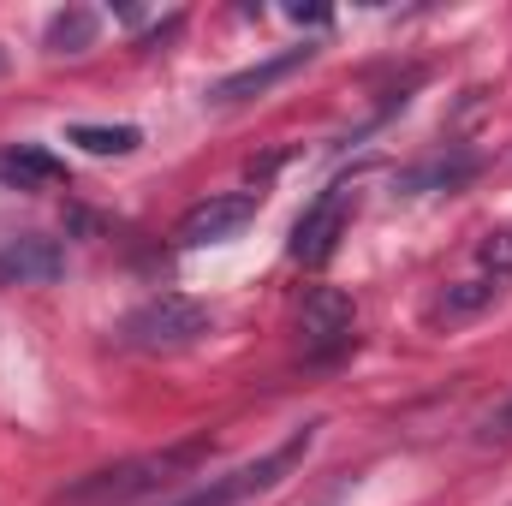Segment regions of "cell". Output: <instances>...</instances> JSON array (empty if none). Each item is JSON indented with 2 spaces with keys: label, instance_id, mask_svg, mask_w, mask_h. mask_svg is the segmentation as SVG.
Instances as JSON below:
<instances>
[{
  "label": "cell",
  "instance_id": "12",
  "mask_svg": "<svg viewBox=\"0 0 512 506\" xmlns=\"http://www.w3.org/2000/svg\"><path fill=\"white\" fill-rule=\"evenodd\" d=\"M90 42H96V12H84V6H72V12H60L48 24V48L54 54H84Z\"/></svg>",
  "mask_w": 512,
  "mask_h": 506
},
{
  "label": "cell",
  "instance_id": "6",
  "mask_svg": "<svg viewBox=\"0 0 512 506\" xmlns=\"http://www.w3.org/2000/svg\"><path fill=\"white\" fill-rule=\"evenodd\" d=\"M251 221H256V191H221V197H203L197 209L179 215L173 245H179V251H203V245L239 239Z\"/></svg>",
  "mask_w": 512,
  "mask_h": 506
},
{
  "label": "cell",
  "instance_id": "13",
  "mask_svg": "<svg viewBox=\"0 0 512 506\" xmlns=\"http://www.w3.org/2000/svg\"><path fill=\"white\" fill-rule=\"evenodd\" d=\"M66 137H72L78 149H90V155H131V149L143 143L137 126H72Z\"/></svg>",
  "mask_w": 512,
  "mask_h": 506
},
{
  "label": "cell",
  "instance_id": "3",
  "mask_svg": "<svg viewBox=\"0 0 512 506\" xmlns=\"http://www.w3.org/2000/svg\"><path fill=\"white\" fill-rule=\"evenodd\" d=\"M209 328H215V310H209V304H197V298H185V292H161V298H149V304L131 310L120 334H126L131 352H185V346H197Z\"/></svg>",
  "mask_w": 512,
  "mask_h": 506
},
{
  "label": "cell",
  "instance_id": "4",
  "mask_svg": "<svg viewBox=\"0 0 512 506\" xmlns=\"http://www.w3.org/2000/svg\"><path fill=\"white\" fill-rule=\"evenodd\" d=\"M298 334H304L310 364H334L358 346V304L340 286H310L298 304Z\"/></svg>",
  "mask_w": 512,
  "mask_h": 506
},
{
  "label": "cell",
  "instance_id": "5",
  "mask_svg": "<svg viewBox=\"0 0 512 506\" xmlns=\"http://www.w3.org/2000/svg\"><path fill=\"white\" fill-rule=\"evenodd\" d=\"M352 209H358V191H352V185H328V191L298 215L286 256L304 262V268H322L328 256L340 251V239H346V227H352Z\"/></svg>",
  "mask_w": 512,
  "mask_h": 506
},
{
  "label": "cell",
  "instance_id": "8",
  "mask_svg": "<svg viewBox=\"0 0 512 506\" xmlns=\"http://www.w3.org/2000/svg\"><path fill=\"white\" fill-rule=\"evenodd\" d=\"M66 251L42 233H24V239H6L0 245V280H18V286H42V280H60Z\"/></svg>",
  "mask_w": 512,
  "mask_h": 506
},
{
  "label": "cell",
  "instance_id": "11",
  "mask_svg": "<svg viewBox=\"0 0 512 506\" xmlns=\"http://www.w3.org/2000/svg\"><path fill=\"white\" fill-rule=\"evenodd\" d=\"M471 173H477V161H471V155H453V161H423V167L399 173V191H405V197H417V191H453V185H465Z\"/></svg>",
  "mask_w": 512,
  "mask_h": 506
},
{
  "label": "cell",
  "instance_id": "10",
  "mask_svg": "<svg viewBox=\"0 0 512 506\" xmlns=\"http://www.w3.org/2000/svg\"><path fill=\"white\" fill-rule=\"evenodd\" d=\"M501 298V286L495 280H459V286H447L435 304H429V322H465V316H477V310H489Z\"/></svg>",
  "mask_w": 512,
  "mask_h": 506
},
{
  "label": "cell",
  "instance_id": "9",
  "mask_svg": "<svg viewBox=\"0 0 512 506\" xmlns=\"http://www.w3.org/2000/svg\"><path fill=\"white\" fill-rule=\"evenodd\" d=\"M0 179L18 185V191H48V185L66 179V167L42 143H12V149H0Z\"/></svg>",
  "mask_w": 512,
  "mask_h": 506
},
{
  "label": "cell",
  "instance_id": "1",
  "mask_svg": "<svg viewBox=\"0 0 512 506\" xmlns=\"http://www.w3.org/2000/svg\"><path fill=\"white\" fill-rule=\"evenodd\" d=\"M209 459H215V441L191 435V441H173V447H155V453H137V459H120V465H102V471L78 477L60 501L66 506H131V501H149V495H173Z\"/></svg>",
  "mask_w": 512,
  "mask_h": 506
},
{
  "label": "cell",
  "instance_id": "2",
  "mask_svg": "<svg viewBox=\"0 0 512 506\" xmlns=\"http://www.w3.org/2000/svg\"><path fill=\"white\" fill-rule=\"evenodd\" d=\"M310 447H316V423H298L274 453H262L251 465L227 471V477H209L203 489H191V495H179V501H167V506H245V501H256V495H268L286 471H298V459H304Z\"/></svg>",
  "mask_w": 512,
  "mask_h": 506
},
{
  "label": "cell",
  "instance_id": "14",
  "mask_svg": "<svg viewBox=\"0 0 512 506\" xmlns=\"http://www.w3.org/2000/svg\"><path fill=\"white\" fill-rule=\"evenodd\" d=\"M477 262L489 268V280H495V286H507V280H512V227H495V233H483V245H477Z\"/></svg>",
  "mask_w": 512,
  "mask_h": 506
},
{
  "label": "cell",
  "instance_id": "15",
  "mask_svg": "<svg viewBox=\"0 0 512 506\" xmlns=\"http://www.w3.org/2000/svg\"><path fill=\"white\" fill-rule=\"evenodd\" d=\"M483 435H489V441H507V435H512V399L501 405V411H489V423H483Z\"/></svg>",
  "mask_w": 512,
  "mask_h": 506
},
{
  "label": "cell",
  "instance_id": "7",
  "mask_svg": "<svg viewBox=\"0 0 512 506\" xmlns=\"http://www.w3.org/2000/svg\"><path fill=\"white\" fill-rule=\"evenodd\" d=\"M316 60V48L304 42V48H286V54H274V60H256L245 72H233V78H221L215 90H209V102H251V96H268L274 84H286L298 66H310Z\"/></svg>",
  "mask_w": 512,
  "mask_h": 506
}]
</instances>
